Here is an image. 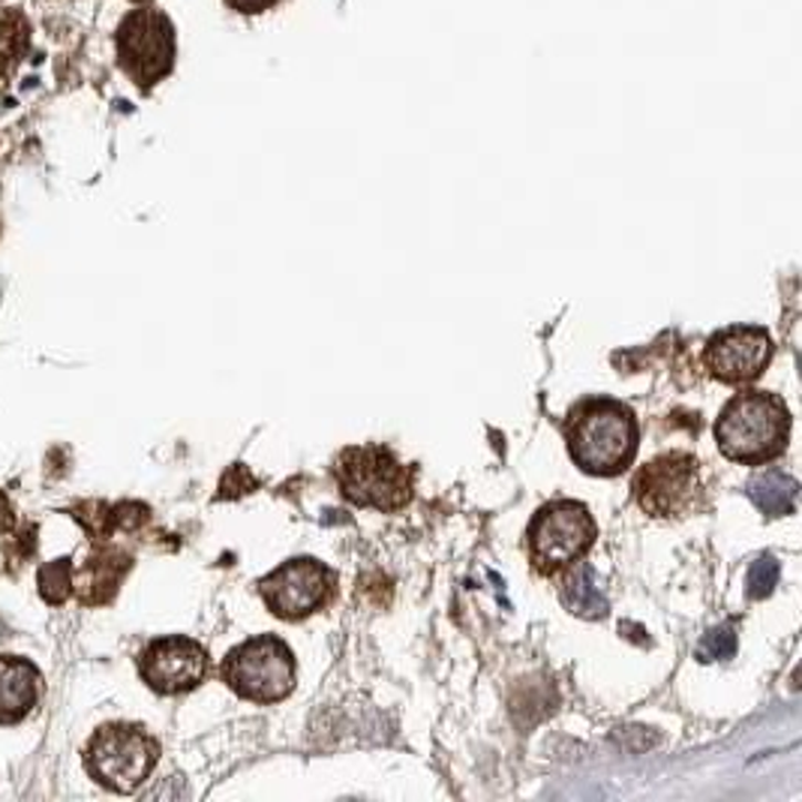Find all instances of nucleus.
<instances>
[{
    "label": "nucleus",
    "mask_w": 802,
    "mask_h": 802,
    "mask_svg": "<svg viewBox=\"0 0 802 802\" xmlns=\"http://www.w3.org/2000/svg\"><path fill=\"white\" fill-rule=\"evenodd\" d=\"M637 436L632 409L607 397L577 403L565 421L571 457L590 476H623L637 455Z\"/></svg>",
    "instance_id": "f257e3e1"
},
{
    "label": "nucleus",
    "mask_w": 802,
    "mask_h": 802,
    "mask_svg": "<svg viewBox=\"0 0 802 802\" xmlns=\"http://www.w3.org/2000/svg\"><path fill=\"white\" fill-rule=\"evenodd\" d=\"M791 413L779 394L742 390L721 409L716 421L718 451L733 464H770L788 448Z\"/></svg>",
    "instance_id": "f03ea898"
},
{
    "label": "nucleus",
    "mask_w": 802,
    "mask_h": 802,
    "mask_svg": "<svg viewBox=\"0 0 802 802\" xmlns=\"http://www.w3.org/2000/svg\"><path fill=\"white\" fill-rule=\"evenodd\" d=\"M340 493L361 508L376 511H400L409 506L415 490V466L397 460V455L385 445H364L346 448L337 457Z\"/></svg>",
    "instance_id": "7ed1b4c3"
},
{
    "label": "nucleus",
    "mask_w": 802,
    "mask_h": 802,
    "mask_svg": "<svg viewBox=\"0 0 802 802\" xmlns=\"http://www.w3.org/2000/svg\"><path fill=\"white\" fill-rule=\"evenodd\" d=\"M222 683L253 704H277L295 691V655L277 634H259L235 646L222 662Z\"/></svg>",
    "instance_id": "20e7f679"
},
{
    "label": "nucleus",
    "mask_w": 802,
    "mask_h": 802,
    "mask_svg": "<svg viewBox=\"0 0 802 802\" xmlns=\"http://www.w3.org/2000/svg\"><path fill=\"white\" fill-rule=\"evenodd\" d=\"M527 541L535 571L556 574L586 556L595 541V520L590 508L574 499L548 502L529 523Z\"/></svg>",
    "instance_id": "39448f33"
},
{
    "label": "nucleus",
    "mask_w": 802,
    "mask_h": 802,
    "mask_svg": "<svg viewBox=\"0 0 802 802\" xmlns=\"http://www.w3.org/2000/svg\"><path fill=\"white\" fill-rule=\"evenodd\" d=\"M115 45L117 64L142 91H150L171 73L175 52H178L171 19L166 12L150 10V7L124 15V22L115 33Z\"/></svg>",
    "instance_id": "423d86ee"
},
{
    "label": "nucleus",
    "mask_w": 802,
    "mask_h": 802,
    "mask_svg": "<svg viewBox=\"0 0 802 802\" xmlns=\"http://www.w3.org/2000/svg\"><path fill=\"white\" fill-rule=\"evenodd\" d=\"M159 746L136 725H108L87 746V772L108 791L133 793L157 767Z\"/></svg>",
    "instance_id": "0eeeda50"
},
{
    "label": "nucleus",
    "mask_w": 802,
    "mask_h": 802,
    "mask_svg": "<svg viewBox=\"0 0 802 802\" xmlns=\"http://www.w3.org/2000/svg\"><path fill=\"white\" fill-rule=\"evenodd\" d=\"M264 604L280 619H306L331 604L337 592V574L313 556H295L259 581Z\"/></svg>",
    "instance_id": "6e6552de"
},
{
    "label": "nucleus",
    "mask_w": 802,
    "mask_h": 802,
    "mask_svg": "<svg viewBox=\"0 0 802 802\" xmlns=\"http://www.w3.org/2000/svg\"><path fill=\"white\" fill-rule=\"evenodd\" d=\"M632 490L649 518H683L700 499V464L683 451H667L634 476Z\"/></svg>",
    "instance_id": "1a4fd4ad"
},
{
    "label": "nucleus",
    "mask_w": 802,
    "mask_h": 802,
    "mask_svg": "<svg viewBox=\"0 0 802 802\" xmlns=\"http://www.w3.org/2000/svg\"><path fill=\"white\" fill-rule=\"evenodd\" d=\"M772 337L763 327L754 325H733L721 327L707 340L704 364L709 376L728 385H742V382L758 379L772 361Z\"/></svg>",
    "instance_id": "9d476101"
},
{
    "label": "nucleus",
    "mask_w": 802,
    "mask_h": 802,
    "mask_svg": "<svg viewBox=\"0 0 802 802\" xmlns=\"http://www.w3.org/2000/svg\"><path fill=\"white\" fill-rule=\"evenodd\" d=\"M142 676L159 695H180L190 691L208 676V653L190 637H159L142 653Z\"/></svg>",
    "instance_id": "9b49d317"
},
{
    "label": "nucleus",
    "mask_w": 802,
    "mask_h": 802,
    "mask_svg": "<svg viewBox=\"0 0 802 802\" xmlns=\"http://www.w3.org/2000/svg\"><path fill=\"white\" fill-rule=\"evenodd\" d=\"M40 697V674L22 658H0V725H12Z\"/></svg>",
    "instance_id": "f8f14e48"
},
{
    "label": "nucleus",
    "mask_w": 802,
    "mask_h": 802,
    "mask_svg": "<svg viewBox=\"0 0 802 802\" xmlns=\"http://www.w3.org/2000/svg\"><path fill=\"white\" fill-rule=\"evenodd\" d=\"M560 598L574 616H583V619H602V616H607V611H611V604L604 598V592L602 586H598V577H595V569H592V565H574V569L562 577Z\"/></svg>",
    "instance_id": "ddd939ff"
},
{
    "label": "nucleus",
    "mask_w": 802,
    "mask_h": 802,
    "mask_svg": "<svg viewBox=\"0 0 802 802\" xmlns=\"http://www.w3.org/2000/svg\"><path fill=\"white\" fill-rule=\"evenodd\" d=\"M746 493L767 518H788L796 508L800 485H796V478L784 476L779 469H770V472H760V476L751 478L746 485Z\"/></svg>",
    "instance_id": "4468645a"
},
{
    "label": "nucleus",
    "mask_w": 802,
    "mask_h": 802,
    "mask_svg": "<svg viewBox=\"0 0 802 802\" xmlns=\"http://www.w3.org/2000/svg\"><path fill=\"white\" fill-rule=\"evenodd\" d=\"M28 43H31V22L24 19V12H0V79H7L12 66L22 61Z\"/></svg>",
    "instance_id": "2eb2a0df"
},
{
    "label": "nucleus",
    "mask_w": 802,
    "mask_h": 802,
    "mask_svg": "<svg viewBox=\"0 0 802 802\" xmlns=\"http://www.w3.org/2000/svg\"><path fill=\"white\" fill-rule=\"evenodd\" d=\"M737 653V628L733 625H718L716 632H709L704 637V644L697 649V658L700 662H725V658H733Z\"/></svg>",
    "instance_id": "dca6fc26"
},
{
    "label": "nucleus",
    "mask_w": 802,
    "mask_h": 802,
    "mask_svg": "<svg viewBox=\"0 0 802 802\" xmlns=\"http://www.w3.org/2000/svg\"><path fill=\"white\" fill-rule=\"evenodd\" d=\"M781 569L772 556H760L749 569V598H767L779 586Z\"/></svg>",
    "instance_id": "f3484780"
},
{
    "label": "nucleus",
    "mask_w": 802,
    "mask_h": 802,
    "mask_svg": "<svg viewBox=\"0 0 802 802\" xmlns=\"http://www.w3.org/2000/svg\"><path fill=\"white\" fill-rule=\"evenodd\" d=\"M40 583H43V595L52 604H61L70 595V586H73V574H70V562L58 560L54 565L43 569L40 574Z\"/></svg>",
    "instance_id": "a211bd4d"
},
{
    "label": "nucleus",
    "mask_w": 802,
    "mask_h": 802,
    "mask_svg": "<svg viewBox=\"0 0 802 802\" xmlns=\"http://www.w3.org/2000/svg\"><path fill=\"white\" fill-rule=\"evenodd\" d=\"M232 10L238 12H247V15H256V12L268 10V7H274L277 0H226Z\"/></svg>",
    "instance_id": "6ab92c4d"
},
{
    "label": "nucleus",
    "mask_w": 802,
    "mask_h": 802,
    "mask_svg": "<svg viewBox=\"0 0 802 802\" xmlns=\"http://www.w3.org/2000/svg\"><path fill=\"white\" fill-rule=\"evenodd\" d=\"M10 527V508H7V499L0 497V529Z\"/></svg>",
    "instance_id": "aec40b11"
},
{
    "label": "nucleus",
    "mask_w": 802,
    "mask_h": 802,
    "mask_svg": "<svg viewBox=\"0 0 802 802\" xmlns=\"http://www.w3.org/2000/svg\"><path fill=\"white\" fill-rule=\"evenodd\" d=\"M136 3H145V0H136Z\"/></svg>",
    "instance_id": "412c9836"
}]
</instances>
